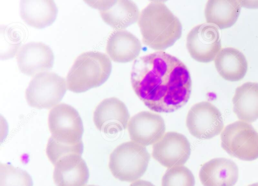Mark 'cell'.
Returning <instances> with one entry per match:
<instances>
[{
	"instance_id": "1",
	"label": "cell",
	"mask_w": 258,
	"mask_h": 186,
	"mask_svg": "<svg viewBox=\"0 0 258 186\" xmlns=\"http://www.w3.org/2000/svg\"><path fill=\"white\" fill-rule=\"evenodd\" d=\"M131 81L137 96L155 112L178 110L187 102L191 90V80L186 65L162 51L136 59Z\"/></svg>"
},
{
	"instance_id": "28",
	"label": "cell",
	"mask_w": 258,
	"mask_h": 186,
	"mask_svg": "<svg viewBox=\"0 0 258 186\" xmlns=\"http://www.w3.org/2000/svg\"><path fill=\"white\" fill-rule=\"evenodd\" d=\"M87 186H98V185H91V184H90V185H87Z\"/></svg>"
},
{
	"instance_id": "18",
	"label": "cell",
	"mask_w": 258,
	"mask_h": 186,
	"mask_svg": "<svg viewBox=\"0 0 258 186\" xmlns=\"http://www.w3.org/2000/svg\"><path fill=\"white\" fill-rule=\"evenodd\" d=\"M233 110L242 121L258 119V83L247 82L237 87L232 99Z\"/></svg>"
},
{
	"instance_id": "15",
	"label": "cell",
	"mask_w": 258,
	"mask_h": 186,
	"mask_svg": "<svg viewBox=\"0 0 258 186\" xmlns=\"http://www.w3.org/2000/svg\"><path fill=\"white\" fill-rule=\"evenodd\" d=\"M53 165V179L56 186H85L87 183L89 170L81 155L68 153Z\"/></svg>"
},
{
	"instance_id": "24",
	"label": "cell",
	"mask_w": 258,
	"mask_h": 186,
	"mask_svg": "<svg viewBox=\"0 0 258 186\" xmlns=\"http://www.w3.org/2000/svg\"><path fill=\"white\" fill-rule=\"evenodd\" d=\"M20 35L12 28L1 27V58L7 59L13 57L21 44Z\"/></svg>"
},
{
	"instance_id": "27",
	"label": "cell",
	"mask_w": 258,
	"mask_h": 186,
	"mask_svg": "<svg viewBox=\"0 0 258 186\" xmlns=\"http://www.w3.org/2000/svg\"><path fill=\"white\" fill-rule=\"evenodd\" d=\"M248 186H258V182L250 184V185H249Z\"/></svg>"
},
{
	"instance_id": "5",
	"label": "cell",
	"mask_w": 258,
	"mask_h": 186,
	"mask_svg": "<svg viewBox=\"0 0 258 186\" xmlns=\"http://www.w3.org/2000/svg\"><path fill=\"white\" fill-rule=\"evenodd\" d=\"M222 148L231 156L244 161L258 158V132L248 123L237 121L221 134Z\"/></svg>"
},
{
	"instance_id": "9",
	"label": "cell",
	"mask_w": 258,
	"mask_h": 186,
	"mask_svg": "<svg viewBox=\"0 0 258 186\" xmlns=\"http://www.w3.org/2000/svg\"><path fill=\"white\" fill-rule=\"evenodd\" d=\"M186 47L195 60L203 63L213 61L221 49L218 28L209 23L194 27L187 35Z\"/></svg>"
},
{
	"instance_id": "23",
	"label": "cell",
	"mask_w": 258,
	"mask_h": 186,
	"mask_svg": "<svg viewBox=\"0 0 258 186\" xmlns=\"http://www.w3.org/2000/svg\"><path fill=\"white\" fill-rule=\"evenodd\" d=\"M192 172L184 165L168 168L162 178L161 186H195Z\"/></svg>"
},
{
	"instance_id": "12",
	"label": "cell",
	"mask_w": 258,
	"mask_h": 186,
	"mask_svg": "<svg viewBox=\"0 0 258 186\" xmlns=\"http://www.w3.org/2000/svg\"><path fill=\"white\" fill-rule=\"evenodd\" d=\"M127 130L132 141L146 146L157 142L164 135L166 127L160 115L142 111L130 118Z\"/></svg>"
},
{
	"instance_id": "22",
	"label": "cell",
	"mask_w": 258,
	"mask_h": 186,
	"mask_svg": "<svg viewBox=\"0 0 258 186\" xmlns=\"http://www.w3.org/2000/svg\"><path fill=\"white\" fill-rule=\"evenodd\" d=\"M0 186H33V181L27 171L11 164L1 163Z\"/></svg>"
},
{
	"instance_id": "3",
	"label": "cell",
	"mask_w": 258,
	"mask_h": 186,
	"mask_svg": "<svg viewBox=\"0 0 258 186\" xmlns=\"http://www.w3.org/2000/svg\"><path fill=\"white\" fill-rule=\"evenodd\" d=\"M112 69L108 56L99 51H87L75 60L67 77V87L80 93L102 85L108 78Z\"/></svg>"
},
{
	"instance_id": "13",
	"label": "cell",
	"mask_w": 258,
	"mask_h": 186,
	"mask_svg": "<svg viewBox=\"0 0 258 186\" xmlns=\"http://www.w3.org/2000/svg\"><path fill=\"white\" fill-rule=\"evenodd\" d=\"M99 10L102 20L116 30H121L138 21L140 13L130 1H85Z\"/></svg>"
},
{
	"instance_id": "7",
	"label": "cell",
	"mask_w": 258,
	"mask_h": 186,
	"mask_svg": "<svg viewBox=\"0 0 258 186\" xmlns=\"http://www.w3.org/2000/svg\"><path fill=\"white\" fill-rule=\"evenodd\" d=\"M48 125L51 136L59 142L75 145L82 141L83 122L71 105L60 103L53 108L48 115Z\"/></svg>"
},
{
	"instance_id": "17",
	"label": "cell",
	"mask_w": 258,
	"mask_h": 186,
	"mask_svg": "<svg viewBox=\"0 0 258 186\" xmlns=\"http://www.w3.org/2000/svg\"><path fill=\"white\" fill-rule=\"evenodd\" d=\"M142 45L138 38L125 30H116L109 36L106 50L114 62L126 63L135 59L139 55Z\"/></svg>"
},
{
	"instance_id": "20",
	"label": "cell",
	"mask_w": 258,
	"mask_h": 186,
	"mask_svg": "<svg viewBox=\"0 0 258 186\" xmlns=\"http://www.w3.org/2000/svg\"><path fill=\"white\" fill-rule=\"evenodd\" d=\"M219 74L226 80L238 81L244 77L247 70V62L244 54L232 47L222 48L214 59Z\"/></svg>"
},
{
	"instance_id": "26",
	"label": "cell",
	"mask_w": 258,
	"mask_h": 186,
	"mask_svg": "<svg viewBox=\"0 0 258 186\" xmlns=\"http://www.w3.org/2000/svg\"><path fill=\"white\" fill-rule=\"evenodd\" d=\"M130 186H155L151 182L142 180L138 179L135 181H134Z\"/></svg>"
},
{
	"instance_id": "16",
	"label": "cell",
	"mask_w": 258,
	"mask_h": 186,
	"mask_svg": "<svg viewBox=\"0 0 258 186\" xmlns=\"http://www.w3.org/2000/svg\"><path fill=\"white\" fill-rule=\"evenodd\" d=\"M204 186H234L238 178V168L232 160L216 158L205 163L199 172Z\"/></svg>"
},
{
	"instance_id": "2",
	"label": "cell",
	"mask_w": 258,
	"mask_h": 186,
	"mask_svg": "<svg viewBox=\"0 0 258 186\" xmlns=\"http://www.w3.org/2000/svg\"><path fill=\"white\" fill-rule=\"evenodd\" d=\"M138 22L143 43L156 50L172 46L181 36L179 20L162 1L151 2L140 13Z\"/></svg>"
},
{
	"instance_id": "10",
	"label": "cell",
	"mask_w": 258,
	"mask_h": 186,
	"mask_svg": "<svg viewBox=\"0 0 258 186\" xmlns=\"http://www.w3.org/2000/svg\"><path fill=\"white\" fill-rule=\"evenodd\" d=\"M190 150V143L184 135L169 131L153 144L152 155L160 164L169 168L183 165L188 159Z\"/></svg>"
},
{
	"instance_id": "25",
	"label": "cell",
	"mask_w": 258,
	"mask_h": 186,
	"mask_svg": "<svg viewBox=\"0 0 258 186\" xmlns=\"http://www.w3.org/2000/svg\"><path fill=\"white\" fill-rule=\"evenodd\" d=\"M83 151L82 141L75 145H70L59 142L51 136L48 139L46 148V155L53 165L62 156L70 153L81 155Z\"/></svg>"
},
{
	"instance_id": "8",
	"label": "cell",
	"mask_w": 258,
	"mask_h": 186,
	"mask_svg": "<svg viewBox=\"0 0 258 186\" xmlns=\"http://www.w3.org/2000/svg\"><path fill=\"white\" fill-rule=\"evenodd\" d=\"M186 125L191 135L200 139H210L223 130L222 115L214 105L201 102L193 105L186 118Z\"/></svg>"
},
{
	"instance_id": "19",
	"label": "cell",
	"mask_w": 258,
	"mask_h": 186,
	"mask_svg": "<svg viewBox=\"0 0 258 186\" xmlns=\"http://www.w3.org/2000/svg\"><path fill=\"white\" fill-rule=\"evenodd\" d=\"M20 15L28 25L41 29L55 21L57 8L53 1H21Z\"/></svg>"
},
{
	"instance_id": "21",
	"label": "cell",
	"mask_w": 258,
	"mask_h": 186,
	"mask_svg": "<svg viewBox=\"0 0 258 186\" xmlns=\"http://www.w3.org/2000/svg\"><path fill=\"white\" fill-rule=\"evenodd\" d=\"M239 1H208L205 9L207 23L214 24L220 29L231 27L240 14Z\"/></svg>"
},
{
	"instance_id": "14",
	"label": "cell",
	"mask_w": 258,
	"mask_h": 186,
	"mask_svg": "<svg viewBox=\"0 0 258 186\" xmlns=\"http://www.w3.org/2000/svg\"><path fill=\"white\" fill-rule=\"evenodd\" d=\"M54 60L52 49L40 42L24 44L17 53L19 69L21 72L29 76L50 70L53 67Z\"/></svg>"
},
{
	"instance_id": "6",
	"label": "cell",
	"mask_w": 258,
	"mask_h": 186,
	"mask_svg": "<svg viewBox=\"0 0 258 186\" xmlns=\"http://www.w3.org/2000/svg\"><path fill=\"white\" fill-rule=\"evenodd\" d=\"M67 91L65 79L53 72L36 74L25 90L28 104L38 109H50L58 104Z\"/></svg>"
},
{
	"instance_id": "11",
	"label": "cell",
	"mask_w": 258,
	"mask_h": 186,
	"mask_svg": "<svg viewBox=\"0 0 258 186\" xmlns=\"http://www.w3.org/2000/svg\"><path fill=\"white\" fill-rule=\"evenodd\" d=\"M130 115L125 105L115 97L102 100L93 113V121L96 128L107 134H114L125 130Z\"/></svg>"
},
{
	"instance_id": "4",
	"label": "cell",
	"mask_w": 258,
	"mask_h": 186,
	"mask_svg": "<svg viewBox=\"0 0 258 186\" xmlns=\"http://www.w3.org/2000/svg\"><path fill=\"white\" fill-rule=\"evenodd\" d=\"M150 155L145 146L133 141L117 146L109 157V168L113 176L121 181L134 182L146 172Z\"/></svg>"
}]
</instances>
